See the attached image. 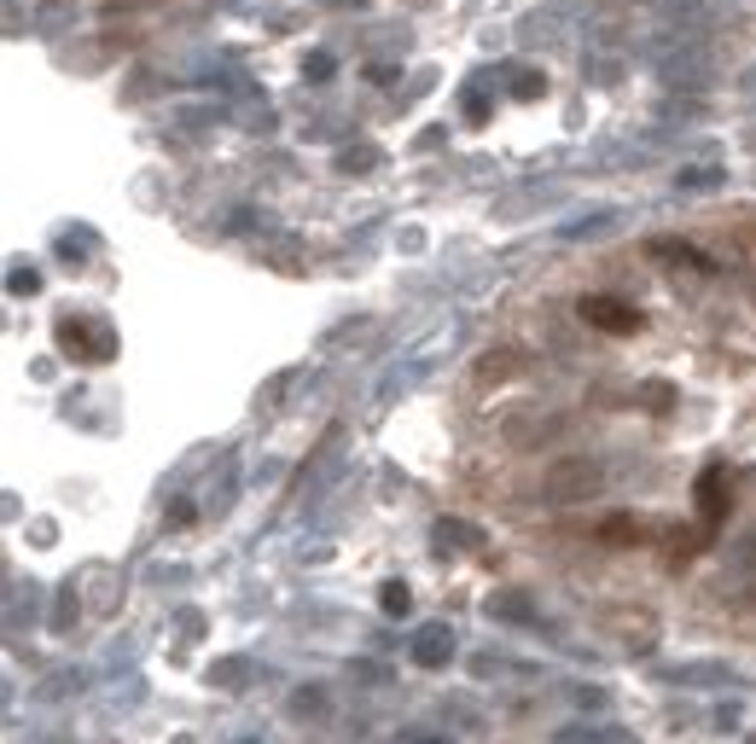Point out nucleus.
Masks as SVG:
<instances>
[{"mask_svg":"<svg viewBox=\"0 0 756 744\" xmlns=\"http://www.w3.org/2000/svg\"><path fill=\"white\" fill-rule=\"evenodd\" d=\"M94 326H81V320H58V349L65 355H76V361H106L111 355V332H99V338H88Z\"/></svg>","mask_w":756,"mask_h":744,"instance_id":"f03ea898","label":"nucleus"},{"mask_svg":"<svg viewBox=\"0 0 756 744\" xmlns=\"http://www.w3.org/2000/svg\"><path fill=\"white\" fill-rule=\"evenodd\" d=\"M699 512H704V524H722V518H727V489H722V471H704V478H699Z\"/></svg>","mask_w":756,"mask_h":744,"instance_id":"20e7f679","label":"nucleus"},{"mask_svg":"<svg viewBox=\"0 0 756 744\" xmlns=\"http://www.w3.org/2000/svg\"><path fill=\"white\" fill-rule=\"evenodd\" d=\"M379 605H384V611H391V616H402L407 605H414V593H407L402 582H384V593H379Z\"/></svg>","mask_w":756,"mask_h":744,"instance_id":"423d86ee","label":"nucleus"},{"mask_svg":"<svg viewBox=\"0 0 756 744\" xmlns=\"http://www.w3.org/2000/svg\"><path fill=\"white\" fill-rule=\"evenodd\" d=\"M582 320L600 326V332H617V338L640 332V308H628L617 297H582Z\"/></svg>","mask_w":756,"mask_h":744,"instance_id":"f257e3e1","label":"nucleus"},{"mask_svg":"<svg viewBox=\"0 0 756 744\" xmlns=\"http://www.w3.org/2000/svg\"><path fill=\"white\" fill-rule=\"evenodd\" d=\"M559 744H617V733H582V727H570V733H559Z\"/></svg>","mask_w":756,"mask_h":744,"instance_id":"0eeeda50","label":"nucleus"},{"mask_svg":"<svg viewBox=\"0 0 756 744\" xmlns=\"http://www.w3.org/2000/svg\"><path fill=\"white\" fill-rule=\"evenodd\" d=\"M448 657H454V634H448V623L414 634V664H419V669H442Z\"/></svg>","mask_w":756,"mask_h":744,"instance_id":"7ed1b4c3","label":"nucleus"},{"mask_svg":"<svg viewBox=\"0 0 756 744\" xmlns=\"http://www.w3.org/2000/svg\"><path fill=\"white\" fill-rule=\"evenodd\" d=\"M600 535H605V541H617V547H623V541H640V535H646V529H640L635 518H611V524H605Z\"/></svg>","mask_w":756,"mask_h":744,"instance_id":"39448f33","label":"nucleus"}]
</instances>
